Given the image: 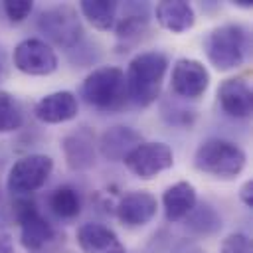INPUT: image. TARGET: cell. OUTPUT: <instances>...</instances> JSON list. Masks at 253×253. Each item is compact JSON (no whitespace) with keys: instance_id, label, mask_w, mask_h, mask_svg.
<instances>
[{"instance_id":"obj_1","label":"cell","mask_w":253,"mask_h":253,"mask_svg":"<svg viewBox=\"0 0 253 253\" xmlns=\"http://www.w3.org/2000/svg\"><path fill=\"white\" fill-rule=\"evenodd\" d=\"M168 69V57L162 51H140L128 63L125 73L126 97L138 105H152L162 89V81Z\"/></svg>"},{"instance_id":"obj_2","label":"cell","mask_w":253,"mask_h":253,"mask_svg":"<svg viewBox=\"0 0 253 253\" xmlns=\"http://www.w3.org/2000/svg\"><path fill=\"white\" fill-rule=\"evenodd\" d=\"M249 49V32L241 24H221L213 28L204 40V51L217 71L239 67Z\"/></svg>"},{"instance_id":"obj_3","label":"cell","mask_w":253,"mask_h":253,"mask_svg":"<svg viewBox=\"0 0 253 253\" xmlns=\"http://www.w3.org/2000/svg\"><path fill=\"white\" fill-rule=\"evenodd\" d=\"M247 164L243 148L225 138H208L194 152L196 170L219 180L237 178Z\"/></svg>"},{"instance_id":"obj_4","label":"cell","mask_w":253,"mask_h":253,"mask_svg":"<svg viewBox=\"0 0 253 253\" xmlns=\"http://www.w3.org/2000/svg\"><path fill=\"white\" fill-rule=\"evenodd\" d=\"M81 97L99 111H117L126 103L125 71L115 65L93 69L81 83Z\"/></svg>"},{"instance_id":"obj_5","label":"cell","mask_w":253,"mask_h":253,"mask_svg":"<svg viewBox=\"0 0 253 253\" xmlns=\"http://www.w3.org/2000/svg\"><path fill=\"white\" fill-rule=\"evenodd\" d=\"M38 30L57 47L69 49L83 36V26L77 10L71 4H57L43 10L38 18Z\"/></svg>"},{"instance_id":"obj_6","label":"cell","mask_w":253,"mask_h":253,"mask_svg":"<svg viewBox=\"0 0 253 253\" xmlns=\"http://www.w3.org/2000/svg\"><path fill=\"white\" fill-rule=\"evenodd\" d=\"M53 170V160L45 154H28L16 160L8 172L6 188L18 198H28L38 192L49 178Z\"/></svg>"},{"instance_id":"obj_7","label":"cell","mask_w":253,"mask_h":253,"mask_svg":"<svg viewBox=\"0 0 253 253\" xmlns=\"http://www.w3.org/2000/svg\"><path fill=\"white\" fill-rule=\"evenodd\" d=\"M14 217L20 225V243L26 251L38 253L53 239V227L40 213L34 200L18 198L14 202Z\"/></svg>"},{"instance_id":"obj_8","label":"cell","mask_w":253,"mask_h":253,"mask_svg":"<svg viewBox=\"0 0 253 253\" xmlns=\"http://www.w3.org/2000/svg\"><path fill=\"white\" fill-rule=\"evenodd\" d=\"M125 166L140 180H152L172 168L174 152L166 142H140L125 156Z\"/></svg>"},{"instance_id":"obj_9","label":"cell","mask_w":253,"mask_h":253,"mask_svg":"<svg viewBox=\"0 0 253 253\" xmlns=\"http://www.w3.org/2000/svg\"><path fill=\"white\" fill-rule=\"evenodd\" d=\"M14 65L26 75H49L57 69V55L49 43L28 38L14 47Z\"/></svg>"},{"instance_id":"obj_10","label":"cell","mask_w":253,"mask_h":253,"mask_svg":"<svg viewBox=\"0 0 253 253\" xmlns=\"http://www.w3.org/2000/svg\"><path fill=\"white\" fill-rule=\"evenodd\" d=\"M170 85L178 97L200 99L210 87V71L202 61L182 57L172 67Z\"/></svg>"},{"instance_id":"obj_11","label":"cell","mask_w":253,"mask_h":253,"mask_svg":"<svg viewBox=\"0 0 253 253\" xmlns=\"http://www.w3.org/2000/svg\"><path fill=\"white\" fill-rule=\"evenodd\" d=\"M156 210H158V202L150 192L134 190L119 200L117 217L126 227H142L156 215Z\"/></svg>"},{"instance_id":"obj_12","label":"cell","mask_w":253,"mask_h":253,"mask_svg":"<svg viewBox=\"0 0 253 253\" xmlns=\"http://www.w3.org/2000/svg\"><path fill=\"white\" fill-rule=\"evenodd\" d=\"M61 150L65 156V164L71 170L81 172L91 168L95 164V132L87 126L75 128L61 140Z\"/></svg>"},{"instance_id":"obj_13","label":"cell","mask_w":253,"mask_h":253,"mask_svg":"<svg viewBox=\"0 0 253 253\" xmlns=\"http://www.w3.org/2000/svg\"><path fill=\"white\" fill-rule=\"evenodd\" d=\"M217 99L221 109L235 119H247L253 111L251 87L243 77L225 79L217 89Z\"/></svg>"},{"instance_id":"obj_14","label":"cell","mask_w":253,"mask_h":253,"mask_svg":"<svg viewBox=\"0 0 253 253\" xmlns=\"http://www.w3.org/2000/svg\"><path fill=\"white\" fill-rule=\"evenodd\" d=\"M79 105H77V97L71 91H55L49 93L45 97H42L36 103V117L42 123L47 125H59V123H67L71 119L77 117Z\"/></svg>"},{"instance_id":"obj_15","label":"cell","mask_w":253,"mask_h":253,"mask_svg":"<svg viewBox=\"0 0 253 253\" xmlns=\"http://www.w3.org/2000/svg\"><path fill=\"white\" fill-rule=\"evenodd\" d=\"M77 245L83 253H125L119 235L103 223H83L77 229Z\"/></svg>"},{"instance_id":"obj_16","label":"cell","mask_w":253,"mask_h":253,"mask_svg":"<svg viewBox=\"0 0 253 253\" xmlns=\"http://www.w3.org/2000/svg\"><path fill=\"white\" fill-rule=\"evenodd\" d=\"M140 142H142V136L134 128L117 125V126L107 128L101 134L99 152L103 154V158H107L111 162H119V160H125V156L132 148H136Z\"/></svg>"},{"instance_id":"obj_17","label":"cell","mask_w":253,"mask_h":253,"mask_svg":"<svg viewBox=\"0 0 253 253\" xmlns=\"http://www.w3.org/2000/svg\"><path fill=\"white\" fill-rule=\"evenodd\" d=\"M154 16H156V22L172 34L188 32L196 24L194 8L184 0H162V2H158L156 8H154Z\"/></svg>"},{"instance_id":"obj_18","label":"cell","mask_w":253,"mask_h":253,"mask_svg":"<svg viewBox=\"0 0 253 253\" xmlns=\"http://www.w3.org/2000/svg\"><path fill=\"white\" fill-rule=\"evenodd\" d=\"M196 204H198L196 188H194V184H190L186 180L172 184L170 188H166V192L162 196L164 213H166V219H170V221L184 219L194 210Z\"/></svg>"},{"instance_id":"obj_19","label":"cell","mask_w":253,"mask_h":253,"mask_svg":"<svg viewBox=\"0 0 253 253\" xmlns=\"http://www.w3.org/2000/svg\"><path fill=\"white\" fill-rule=\"evenodd\" d=\"M119 4L115 0H83L79 2L81 14L89 20V24L101 32H107L115 24Z\"/></svg>"},{"instance_id":"obj_20","label":"cell","mask_w":253,"mask_h":253,"mask_svg":"<svg viewBox=\"0 0 253 253\" xmlns=\"http://www.w3.org/2000/svg\"><path fill=\"white\" fill-rule=\"evenodd\" d=\"M184 219L186 225L198 235H213L221 229V217L210 204H196Z\"/></svg>"},{"instance_id":"obj_21","label":"cell","mask_w":253,"mask_h":253,"mask_svg":"<svg viewBox=\"0 0 253 253\" xmlns=\"http://www.w3.org/2000/svg\"><path fill=\"white\" fill-rule=\"evenodd\" d=\"M49 208L55 215L71 219L81 211V198H79L77 190H73L69 186H61V188L53 190V194L49 196Z\"/></svg>"},{"instance_id":"obj_22","label":"cell","mask_w":253,"mask_h":253,"mask_svg":"<svg viewBox=\"0 0 253 253\" xmlns=\"http://www.w3.org/2000/svg\"><path fill=\"white\" fill-rule=\"evenodd\" d=\"M24 125V111L18 99L0 89V132H14Z\"/></svg>"},{"instance_id":"obj_23","label":"cell","mask_w":253,"mask_h":253,"mask_svg":"<svg viewBox=\"0 0 253 253\" xmlns=\"http://www.w3.org/2000/svg\"><path fill=\"white\" fill-rule=\"evenodd\" d=\"M146 30H148V20L144 16L132 14V16L123 18L115 32H117V40L125 42V45H128V43L138 42L142 38V34H146Z\"/></svg>"},{"instance_id":"obj_24","label":"cell","mask_w":253,"mask_h":253,"mask_svg":"<svg viewBox=\"0 0 253 253\" xmlns=\"http://www.w3.org/2000/svg\"><path fill=\"white\" fill-rule=\"evenodd\" d=\"M2 8H4V14L8 16L10 22L20 24V22H24V20L30 16L34 4H32L30 0H6V2L2 4Z\"/></svg>"},{"instance_id":"obj_25","label":"cell","mask_w":253,"mask_h":253,"mask_svg":"<svg viewBox=\"0 0 253 253\" xmlns=\"http://www.w3.org/2000/svg\"><path fill=\"white\" fill-rule=\"evenodd\" d=\"M219 253H251V239L245 233H229L221 241Z\"/></svg>"},{"instance_id":"obj_26","label":"cell","mask_w":253,"mask_h":253,"mask_svg":"<svg viewBox=\"0 0 253 253\" xmlns=\"http://www.w3.org/2000/svg\"><path fill=\"white\" fill-rule=\"evenodd\" d=\"M239 198L247 208H253V180H247L239 188Z\"/></svg>"},{"instance_id":"obj_27","label":"cell","mask_w":253,"mask_h":253,"mask_svg":"<svg viewBox=\"0 0 253 253\" xmlns=\"http://www.w3.org/2000/svg\"><path fill=\"white\" fill-rule=\"evenodd\" d=\"M0 253H14V241L8 233H0Z\"/></svg>"},{"instance_id":"obj_28","label":"cell","mask_w":253,"mask_h":253,"mask_svg":"<svg viewBox=\"0 0 253 253\" xmlns=\"http://www.w3.org/2000/svg\"><path fill=\"white\" fill-rule=\"evenodd\" d=\"M182 253H202L200 249H196V247H190V249H184Z\"/></svg>"}]
</instances>
